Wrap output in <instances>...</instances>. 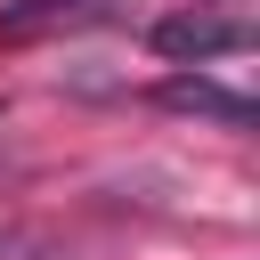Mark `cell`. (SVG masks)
Listing matches in <instances>:
<instances>
[{"label": "cell", "mask_w": 260, "mask_h": 260, "mask_svg": "<svg viewBox=\"0 0 260 260\" xmlns=\"http://www.w3.org/2000/svg\"><path fill=\"white\" fill-rule=\"evenodd\" d=\"M146 41H154V57H171V65H203V57L244 49L252 24H244V16H219V8H179V16H162Z\"/></svg>", "instance_id": "cell-1"}, {"label": "cell", "mask_w": 260, "mask_h": 260, "mask_svg": "<svg viewBox=\"0 0 260 260\" xmlns=\"http://www.w3.org/2000/svg\"><path fill=\"white\" fill-rule=\"evenodd\" d=\"M154 106L203 114V122H219V130H252V98H236V89H219V81H203V73H171V81L154 89Z\"/></svg>", "instance_id": "cell-2"}, {"label": "cell", "mask_w": 260, "mask_h": 260, "mask_svg": "<svg viewBox=\"0 0 260 260\" xmlns=\"http://www.w3.org/2000/svg\"><path fill=\"white\" fill-rule=\"evenodd\" d=\"M81 0H8L0 8V32H41V24H57V16H73Z\"/></svg>", "instance_id": "cell-3"}, {"label": "cell", "mask_w": 260, "mask_h": 260, "mask_svg": "<svg viewBox=\"0 0 260 260\" xmlns=\"http://www.w3.org/2000/svg\"><path fill=\"white\" fill-rule=\"evenodd\" d=\"M0 260H57V252L32 244V236H0Z\"/></svg>", "instance_id": "cell-4"}]
</instances>
